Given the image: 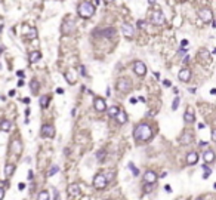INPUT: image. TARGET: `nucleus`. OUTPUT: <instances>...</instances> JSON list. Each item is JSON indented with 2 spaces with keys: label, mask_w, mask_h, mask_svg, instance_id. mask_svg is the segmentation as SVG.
Instances as JSON below:
<instances>
[{
  "label": "nucleus",
  "mask_w": 216,
  "mask_h": 200,
  "mask_svg": "<svg viewBox=\"0 0 216 200\" xmlns=\"http://www.w3.org/2000/svg\"><path fill=\"white\" fill-rule=\"evenodd\" d=\"M133 137H135L136 141H148L153 137V131L147 123H139L133 131Z\"/></svg>",
  "instance_id": "nucleus-1"
},
{
  "label": "nucleus",
  "mask_w": 216,
  "mask_h": 200,
  "mask_svg": "<svg viewBox=\"0 0 216 200\" xmlns=\"http://www.w3.org/2000/svg\"><path fill=\"white\" fill-rule=\"evenodd\" d=\"M77 12H79V15L81 18L87 19V18H91L95 13V5L91 3V2H81L79 8H77Z\"/></svg>",
  "instance_id": "nucleus-2"
},
{
  "label": "nucleus",
  "mask_w": 216,
  "mask_h": 200,
  "mask_svg": "<svg viewBox=\"0 0 216 200\" xmlns=\"http://www.w3.org/2000/svg\"><path fill=\"white\" fill-rule=\"evenodd\" d=\"M117 91L119 92H123V93H127V92L132 89V82L130 79H127V77H121V79L117 80Z\"/></svg>",
  "instance_id": "nucleus-3"
},
{
  "label": "nucleus",
  "mask_w": 216,
  "mask_h": 200,
  "mask_svg": "<svg viewBox=\"0 0 216 200\" xmlns=\"http://www.w3.org/2000/svg\"><path fill=\"white\" fill-rule=\"evenodd\" d=\"M151 22L154 24V25H164L166 24V18L164 15H163V12L161 11H154L153 13H151Z\"/></svg>",
  "instance_id": "nucleus-4"
},
{
  "label": "nucleus",
  "mask_w": 216,
  "mask_h": 200,
  "mask_svg": "<svg viewBox=\"0 0 216 200\" xmlns=\"http://www.w3.org/2000/svg\"><path fill=\"white\" fill-rule=\"evenodd\" d=\"M93 187L96 190H104L107 187V178L104 177L102 173H98L93 177Z\"/></svg>",
  "instance_id": "nucleus-5"
},
{
  "label": "nucleus",
  "mask_w": 216,
  "mask_h": 200,
  "mask_svg": "<svg viewBox=\"0 0 216 200\" xmlns=\"http://www.w3.org/2000/svg\"><path fill=\"white\" fill-rule=\"evenodd\" d=\"M40 133L43 138H53L55 137V128L52 125H43L40 129Z\"/></svg>",
  "instance_id": "nucleus-6"
},
{
  "label": "nucleus",
  "mask_w": 216,
  "mask_h": 200,
  "mask_svg": "<svg viewBox=\"0 0 216 200\" xmlns=\"http://www.w3.org/2000/svg\"><path fill=\"white\" fill-rule=\"evenodd\" d=\"M133 71L138 76H145L147 74V65L142 61H135L133 62Z\"/></svg>",
  "instance_id": "nucleus-7"
},
{
  "label": "nucleus",
  "mask_w": 216,
  "mask_h": 200,
  "mask_svg": "<svg viewBox=\"0 0 216 200\" xmlns=\"http://www.w3.org/2000/svg\"><path fill=\"white\" fill-rule=\"evenodd\" d=\"M199 17L203 19V22H212V19H213V13H212L210 9L203 8V9H200Z\"/></svg>",
  "instance_id": "nucleus-8"
},
{
  "label": "nucleus",
  "mask_w": 216,
  "mask_h": 200,
  "mask_svg": "<svg viewBox=\"0 0 216 200\" xmlns=\"http://www.w3.org/2000/svg\"><path fill=\"white\" fill-rule=\"evenodd\" d=\"M121 31H123V34H125L126 37H133V36H135V28H133L132 24L125 22L121 25Z\"/></svg>",
  "instance_id": "nucleus-9"
},
{
  "label": "nucleus",
  "mask_w": 216,
  "mask_h": 200,
  "mask_svg": "<svg viewBox=\"0 0 216 200\" xmlns=\"http://www.w3.org/2000/svg\"><path fill=\"white\" fill-rule=\"evenodd\" d=\"M74 30V21H65V22L62 24V28H61V31H62L64 36H68L73 33Z\"/></svg>",
  "instance_id": "nucleus-10"
},
{
  "label": "nucleus",
  "mask_w": 216,
  "mask_h": 200,
  "mask_svg": "<svg viewBox=\"0 0 216 200\" xmlns=\"http://www.w3.org/2000/svg\"><path fill=\"white\" fill-rule=\"evenodd\" d=\"M95 34L101 36V37H113V36L115 34V28H113V27H110V28L98 30V31H95Z\"/></svg>",
  "instance_id": "nucleus-11"
},
{
  "label": "nucleus",
  "mask_w": 216,
  "mask_h": 200,
  "mask_svg": "<svg viewBox=\"0 0 216 200\" xmlns=\"http://www.w3.org/2000/svg\"><path fill=\"white\" fill-rule=\"evenodd\" d=\"M155 179H157L155 172L147 171L145 173H144V182H145V184H154V182H155Z\"/></svg>",
  "instance_id": "nucleus-12"
},
{
  "label": "nucleus",
  "mask_w": 216,
  "mask_h": 200,
  "mask_svg": "<svg viewBox=\"0 0 216 200\" xmlns=\"http://www.w3.org/2000/svg\"><path fill=\"white\" fill-rule=\"evenodd\" d=\"M181 144L182 145H188V144H191L193 142V133L191 132H188V131H185L184 133L181 135Z\"/></svg>",
  "instance_id": "nucleus-13"
},
{
  "label": "nucleus",
  "mask_w": 216,
  "mask_h": 200,
  "mask_svg": "<svg viewBox=\"0 0 216 200\" xmlns=\"http://www.w3.org/2000/svg\"><path fill=\"white\" fill-rule=\"evenodd\" d=\"M93 105H95V110L96 111H105V108H107V104H105V101H104L102 98H95V101H93Z\"/></svg>",
  "instance_id": "nucleus-14"
},
{
  "label": "nucleus",
  "mask_w": 216,
  "mask_h": 200,
  "mask_svg": "<svg viewBox=\"0 0 216 200\" xmlns=\"http://www.w3.org/2000/svg\"><path fill=\"white\" fill-rule=\"evenodd\" d=\"M11 150H12L13 154L19 156L21 151H22V145H21V142H19L18 139H15V141H12V144H11Z\"/></svg>",
  "instance_id": "nucleus-15"
},
{
  "label": "nucleus",
  "mask_w": 216,
  "mask_h": 200,
  "mask_svg": "<svg viewBox=\"0 0 216 200\" xmlns=\"http://www.w3.org/2000/svg\"><path fill=\"white\" fill-rule=\"evenodd\" d=\"M178 77H179V80H182V82H188V80L191 79V70L189 68H182L181 71H179Z\"/></svg>",
  "instance_id": "nucleus-16"
},
{
  "label": "nucleus",
  "mask_w": 216,
  "mask_h": 200,
  "mask_svg": "<svg viewBox=\"0 0 216 200\" xmlns=\"http://www.w3.org/2000/svg\"><path fill=\"white\" fill-rule=\"evenodd\" d=\"M197 162H199V154H197L195 151L188 153V154H187V163H188V165H195Z\"/></svg>",
  "instance_id": "nucleus-17"
},
{
  "label": "nucleus",
  "mask_w": 216,
  "mask_h": 200,
  "mask_svg": "<svg viewBox=\"0 0 216 200\" xmlns=\"http://www.w3.org/2000/svg\"><path fill=\"white\" fill-rule=\"evenodd\" d=\"M199 58H200V61L203 62H210V53H209V51L207 49H201V51L199 52Z\"/></svg>",
  "instance_id": "nucleus-18"
},
{
  "label": "nucleus",
  "mask_w": 216,
  "mask_h": 200,
  "mask_svg": "<svg viewBox=\"0 0 216 200\" xmlns=\"http://www.w3.org/2000/svg\"><path fill=\"white\" fill-rule=\"evenodd\" d=\"M203 159H204L206 163H212V162H215V153L212 150H207V151L203 153Z\"/></svg>",
  "instance_id": "nucleus-19"
},
{
  "label": "nucleus",
  "mask_w": 216,
  "mask_h": 200,
  "mask_svg": "<svg viewBox=\"0 0 216 200\" xmlns=\"http://www.w3.org/2000/svg\"><path fill=\"white\" fill-rule=\"evenodd\" d=\"M80 193V187L77 185V184H71L68 187V194L71 196V197H76V196Z\"/></svg>",
  "instance_id": "nucleus-20"
},
{
  "label": "nucleus",
  "mask_w": 216,
  "mask_h": 200,
  "mask_svg": "<svg viewBox=\"0 0 216 200\" xmlns=\"http://www.w3.org/2000/svg\"><path fill=\"white\" fill-rule=\"evenodd\" d=\"M65 79H67V82H68L70 85H74L76 83V80H77V77H76V74H74L71 70H68V71H65Z\"/></svg>",
  "instance_id": "nucleus-21"
},
{
  "label": "nucleus",
  "mask_w": 216,
  "mask_h": 200,
  "mask_svg": "<svg viewBox=\"0 0 216 200\" xmlns=\"http://www.w3.org/2000/svg\"><path fill=\"white\" fill-rule=\"evenodd\" d=\"M115 119H117V122H119L120 125H125L126 122H127V116H126V113L123 110H120L119 113H117V116H115Z\"/></svg>",
  "instance_id": "nucleus-22"
},
{
  "label": "nucleus",
  "mask_w": 216,
  "mask_h": 200,
  "mask_svg": "<svg viewBox=\"0 0 216 200\" xmlns=\"http://www.w3.org/2000/svg\"><path fill=\"white\" fill-rule=\"evenodd\" d=\"M40 58H42V53L37 52V51H34V52H31V53H30L28 59H30V62H31V64H34V62H37V61H40Z\"/></svg>",
  "instance_id": "nucleus-23"
},
{
  "label": "nucleus",
  "mask_w": 216,
  "mask_h": 200,
  "mask_svg": "<svg viewBox=\"0 0 216 200\" xmlns=\"http://www.w3.org/2000/svg\"><path fill=\"white\" fill-rule=\"evenodd\" d=\"M184 120H185V123H193V122H194V111L191 108H189L187 113L184 114Z\"/></svg>",
  "instance_id": "nucleus-24"
},
{
  "label": "nucleus",
  "mask_w": 216,
  "mask_h": 200,
  "mask_svg": "<svg viewBox=\"0 0 216 200\" xmlns=\"http://www.w3.org/2000/svg\"><path fill=\"white\" fill-rule=\"evenodd\" d=\"M11 122H9V120H2V122H0V129H2V131L3 132H9L11 131Z\"/></svg>",
  "instance_id": "nucleus-25"
},
{
  "label": "nucleus",
  "mask_w": 216,
  "mask_h": 200,
  "mask_svg": "<svg viewBox=\"0 0 216 200\" xmlns=\"http://www.w3.org/2000/svg\"><path fill=\"white\" fill-rule=\"evenodd\" d=\"M40 107L42 108H47L49 107V95H42L40 97Z\"/></svg>",
  "instance_id": "nucleus-26"
},
{
  "label": "nucleus",
  "mask_w": 216,
  "mask_h": 200,
  "mask_svg": "<svg viewBox=\"0 0 216 200\" xmlns=\"http://www.w3.org/2000/svg\"><path fill=\"white\" fill-rule=\"evenodd\" d=\"M30 89H31V92H33V93H37V92H39L40 85H39V82H37L36 79L31 80V83H30Z\"/></svg>",
  "instance_id": "nucleus-27"
},
{
  "label": "nucleus",
  "mask_w": 216,
  "mask_h": 200,
  "mask_svg": "<svg viewBox=\"0 0 216 200\" xmlns=\"http://www.w3.org/2000/svg\"><path fill=\"white\" fill-rule=\"evenodd\" d=\"M27 30H28V33L25 34V37H27V39H28V40H33V39H36V36H37V30H36V28H33V27H31V28H27Z\"/></svg>",
  "instance_id": "nucleus-28"
},
{
  "label": "nucleus",
  "mask_w": 216,
  "mask_h": 200,
  "mask_svg": "<svg viewBox=\"0 0 216 200\" xmlns=\"http://www.w3.org/2000/svg\"><path fill=\"white\" fill-rule=\"evenodd\" d=\"M119 111H120L119 107H115V105H113V107H110V108H108V116H111V117H115Z\"/></svg>",
  "instance_id": "nucleus-29"
},
{
  "label": "nucleus",
  "mask_w": 216,
  "mask_h": 200,
  "mask_svg": "<svg viewBox=\"0 0 216 200\" xmlns=\"http://www.w3.org/2000/svg\"><path fill=\"white\" fill-rule=\"evenodd\" d=\"M13 171H15V166L13 165H6V168H5L6 177H11L12 173H13Z\"/></svg>",
  "instance_id": "nucleus-30"
},
{
  "label": "nucleus",
  "mask_w": 216,
  "mask_h": 200,
  "mask_svg": "<svg viewBox=\"0 0 216 200\" xmlns=\"http://www.w3.org/2000/svg\"><path fill=\"white\" fill-rule=\"evenodd\" d=\"M37 200H49V193L47 191H40Z\"/></svg>",
  "instance_id": "nucleus-31"
},
{
  "label": "nucleus",
  "mask_w": 216,
  "mask_h": 200,
  "mask_svg": "<svg viewBox=\"0 0 216 200\" xmlns=\"http://www.w3.org/2000/svg\"><path fill=\"white\" fill-rule=\"evenodd\" d=\"M96 159L99 160V162H102L104 159H105V150H99L96 153Z\"/></svg>",
  "instance_id": "nucleus-32"
},
{
  "label": "nucleus",
  "mask_w": 216,
  "mask_h": 200,
  "mask_svg": "<svg viewBox=\"0 0 216 200\" xmlns=\"http://www.w3.org/2000/svg\"><path fill=\"white\" fill-rule=\"evenodd\" d=\"M179 102H181V99H179V97H176L175 99H173V104H172V110H178V107H179Z\"/></svg>",
  "instance_id": "nucleus-33"
},
{
  "label": "nucleus",
  "mask_w": 216,
  "mask_h": 200,
  "mask_svg": "<svg viewBox=\"0 0 216 200\" xmlns=\"http://www.w3.org/2000/svg\"><path fill=\"white\" fill-rule=\"evenodd\" d=\"M129 169L133 172V175H135V177H138V175H139V171H138L136 168H135V165H133V163H129Z\"/></svg>",
  "instance_id": "nucleus-34"
},
{
  "label": "nucleus",
  "mask_w": 216,
  "mask_h": 200,
  "mask_svg": "<svg viewBox=\"0 0 216 200\" xmlns=\"http://www.w3.org/2000/svg\"><path fill=\"white\" fill-rule=\"evenodd\" d=\"M58 171H59V168H58V166H52V169L49 171V177H52V175H55V173H56Z\"/></svg>",
  "instance_id": "nucleus-35"
},
{
  "label": "nucleus",
  "mask_w": 216,
  "mask_h": 200,
  "mask_svg": "<svg viewBox=\"0 0 216 200\" xmlns=\"http://www.w3.org/2000/svg\"><path fill=\"white\" fill-rule=\"evenodd\" d=\"M145 27H147V22L142 21V19H139L138 21V28H145Z\"/></svg>",
  "instance_id": "nucleus-36"
},
{
  "label": "nucleus",
  "mask_w": 216,
  "mask_h": 200,
  "mask_svg": "<svg viewBox=\"0 0 216 200\" xmlns=\"http://www.w3.org/2000/svg\"><path fill=\"white\" fill-rule=\"evenodd\" d=\"M104 177L107 178V181H110V179H111V178L114 177V172L113 171H110V172H107V173H105V175H104Z\"/></svg>",
  "instance_id": "nucleus-37"
},
{
  "label": "nucleus",
  "mask_w": 216,
  "mask_h": 200,
  "mask_svg": "<svg viewBox=\"0 0 216 200\" xmlns=\"http://www.w3.org/2000/svg\"><path fill=\"white\" fill-rule=\"evenodd\" d=\"M79 70H80V74H81V76H87V73H86V68H85V65H80Z\"/></svg>",
  "instance_id": "nucleus-38"
},
{
  "label": "nucleus",
  "mask_w": 216,
  "mask_h": 200,
  "mask_svg": "<svg viewBox=\"0 0 216 200\" xmlns=\"http://www.w3.org/2000/svg\"><path fill=\"white\" fill-rule=\"evenodd\" d=\"M212 141H213V142H216V129H213V131H212Z\"/></svg>",
  "instance_id": "nucleus-39"
},
{
  "label": "nucleus",
  "mask_w": 216,
  "mask_h": 200,
  "mask_svg": "<svg viewBox=\"0 0 216 200\" xmlns=\"http://www.w3.org/2000/svg\"><path fill=\"white\" fill-rule=\"evenodd\" d=\"M163 85H164L166 88H170V86H172V82H170V80H164V82H163Z\"/></svg>",
  "instance_id": "nucleus-40"
},
{
  "label": "nucleus",
  "mask_w": 216,
  "mask_h": 200,
  "mask_svg": "<svg viewBox=\"0 0 216 200\" xmlns=\"http://www.w3.org/2000/svg\"><path fill=\"white\" fill-rule=\"evenodd\" d=\"M207 144H209V142H206V141H201V142H199V145L201 147V148H203V147H207Z\"/></svg>",
  "instance_id": "nucleus-41"
},
{
  "label": "nucleus",
  "mask_w": 216,
  "mask_h": 200,
  "mask_svg": "<svg viewBox=\"0 0 216 200\" xmlns=\"http://www.w3.org/2000/svg\"><path fill=\"white\" fill-rule=\"evenodd\" d=\"M151 191V184H147V187H145V193H150Z\"/></svg>",
  "instance_id": "nucleus-42"
},
{
  "label": "nucleus",
  "mask_w": 216,
  "mask_h": 200,
  "mask_svg": "<svg viewBox=\"0 0 216 200\" xmlns=\"http://www.w3.org/2000/svg\"><path fill=\"white\" fill-rule=\"evenodd\" d=\"M3 196H5V190H3L2 187H0V200L3 199Z\"/></svg>",
  "instance_id": "nucleus-43"
},
{
  "label": "nucleus",
  "mask_w": 216,
  "mask_h": 200,
  "mask_svg": "<svg viewBox=\"0 0 216 200\" xmlns=\"http://www.w3.org/2000/svg\"><path fill=\"white\" fill-rule=\"evenodd\" d=\"M164 190L167 191V193H172V187H170V185H164Z\"/></svg>",
  "instance_id": "nucleus-44"
},
{
  "label": "nucleus",
  "mask_w": 216,
  "mask_h": 200,
  "mask_svg": "<svg viewBox=\"0 0 216 200\" xmlns=\"http://www.w3.org/2000/svg\"><path fill=\"white\" fill-rule=\"evenodd\" d=\"M56 93L62 95V93H64V89H62V88H58V89H56Z\"/></svg>",
  "instance_id": "nucleus-45"
},
{
  "label": "nucleus",
  "mask_w": 216,
  "mask_h": 200,
  "mask_svg": "<svg viewBox=\"0 0 216 200\" xmlns=\"http://www.w3.org/2000/svg\"><path fill=\"white\" fill-rule=\"evenodd\" d=\"M17 74L19 76V77H21V79H22V77H24V71H21V70H19V71H18Z\"/></svg>",
  "instance_id": "nucleus-46"
},
{
  "label": "nucleus",
  "mask_w": 216,
  "mask_h": 200,
  "mask_svg": "<svg viewBox=\"0 0 216 200\" xmlns=\"http://www.w3.org/2000/svg\"><path fill=\"white\" fill-rule=\"evenodd\" d=\"M212 27H213V28H216V19H212Z\"/></svg>",
  "instance_id": "nucleus-47"
},
{
  "label": "nucleus",
  "mask_w": 216,
  "mask_h": 200,
  "mask_svg": "<svg viewBox=\"0 0 216 200\" xmlns=\"http://www.w3.org/2000/svg\"><path fill=\"white\" fill-rule=\"evenodd\" d=\"M181 45H182V46H187V45H188V42H187V40H182Z\"/></svg>",
  "instance_id": "nucleus-48"
},
{
  "label": "nucleus",
  "mask_w": 216,
  "mask_h": 200,
  "mask_svg": "<svg viewBox=\"0 0 216 200\" xmlns=\"http://www.w3.org/2000/svg\"><path fill=\"white\" fill-rule=\"evenodd\" d=\"M136 101H138L136 98H130V104H135V102H136Z\"/></svg>",
  "instance_id": "nucleus-49"
},
{
  "label": "nucleus",
  "mask_w": 216,
  "mask_h": 200,
  "mask_svg": "<svg viewBox=\"0 0 216 200\" xmlns=\"http://www.w3.org/2000/svg\"><path fill=\"white\" fill-rule=\"evenodd\" d=\"M188 61H189V57H185V58H184V64H187Z\"/></svg>",
  "instance_id": "nucleus-50"
},
{
  "label": "nucleus",
  "mask_w": 216,
  "mask_h": 200,
  "mask_svg": "<svg viewBox=\"0 0 216 200\" xmlns=\"http://www.w3.org/2000/svg\"><path fill=\"white\" fill-rule=\"evenodd\" d=\"M28 179H33V172H31V171L28 172Z\"/></svg>",
  "instance_id": "nucleus-51"
},
{
  "label": "nucleus",
  "mask_w": 216,
  "mask_h": 200,
  "mask_svg": "<svg viewBox=\"0 0 216 200\" xmlns=\"http://www.w3.org/2000/svg\"><path fill=\"white\" fill-rule=\"evenodd\" d=\"M22 101H24V102H25V104H28V102H30V98H24Z\"/></svg>",
  "instance_id": "nucleus-52"
},
{
  "label": "nucleus",
  "mask_w": 216,
  "mask_h": 200,
  "mask_svg": "<svg viewBox=\"0 0 216 200\" xmlns=\"http://www.w3.org/2000/svg\"><path fill=\"white\" fill-rule=\"evenodd\" d=\"M55 200H59V194H58V191H55Z\"/></svg>",
  "instance_id": "nucleus-53"
},
{
  "label": "nucleus",
  "mask_w": 216,
  "mask_h": 200,
  "mask_svg": "<svg viewBox=\"0 0 216 200\" xmlns=\"http://www.w3.org/2000/svg\"><path fill=\"white\" fill-rule=\"evenodd\" d=\"M15 93H17V92H15V91H11V92H9V97H13Z\"/></svg>",
  "instance_id": "nucleus-54"
},
{
  "label": "nucleus",
  "mask_w": 216,
  "mask_h": 200,
  "mask_svg": "<svg viewBox=\"0 0 216 200\" xmlns=\"http://www.w3.org/2000/svg\"><path fill=\"white\" fill-rule=\"evenodd\" d=\"M18 86H24V80H19L18 82Z\"/></svg>",
  "instance_id": "nucleus-55"
},
{
  "label": "nucleus",
  "mask_w": 216,
  "mask_h": 200,
  "mask_svg": "<svg viewBox=\"0 0 216 200\" xmlns=\"http://www.w3.org/2000/svg\"><path fill=\"white\" fill-rule=\"evenodd\" d=\"M204 128V123H199V129H203Z\"/></svg>",
  "instance_id": "nucleus-56"
},
{
  "label": "nucleus",
  "mask_w": 216,
  "mask_h": 200,
  "mask_svg": "<svg viewBox=\"0 0 216 200\" xmlns=\"http://www.w3.org/2000/svg\"><path fill=\"white\" fill-rule=\"evenodd\" d=\"M18 188H19V190H24V184L21 182V184H19V185H18Z\"/></svg>",
  "instance_id": "nucleus-57"
},
{
  "label": "nucleus",
  "mask_w": 216,
  "mask_h": 200,
  "mask_svg": "<svg viewBox=\"0 0 216 200\" xmlns=\"http://www.w3.org/2000/svg\"><path fill=\"white\" fill-rule=\"evenodd\" d=\"M210 93H212V95H216V88H215V89H212Z\"/></svg>",
  "instance_id": "nucleus-58"
},
{
  "label": "nucleus",
  "mask_w": 216,
  "mask_h": 200,
  "mask_svg": "<svg viewBox=\"0 0 216 200\" xmlns=\"http://www.w3.org/2000/svg\"><path fill=\"white\" fill-rule=\"evenodd\" d=\"M148 3H150V5H154V3H155V0H148Z\"/></svg>",
  "instance_id": "nucleus-59"
},
{
  "label": "nucleus",
  "mask_w": 216,
  "mask_h": 200,
  "mask_svg": "<svg viewBox=\"0 0 216 200\" xmlns=\"http://www.w3.org/2000/svg\"><path fill=\"white\" fill-rule=\"evenodd\" d=\"M104 2H107V3H111V2H114V0H104Z\"/></svg>",
  "instance_id": "nucleus-60"
},
{
  "label": "nucleus",
  "mask_w": 216,
  "mask_h": 200,
  "mask_svg": "<svg viewBox=\"0 0 216 200\" xmlns=\"http://www.w3.org/2000/svg\"><path fill=\"white\" fill-rule=\"evenodd\" d=\"M81 200H89V197H83V199H81Z\"/></svg>",
  "instance_id": "nucleus-61"
},
{
  "label": "nucleus",
  "mask_w": 216,
  "mask_h": 200,
  "mask_svg": "<svg viewBox=\"0 0 216 200\" xmlns=\"http://www.w3.org/2000/svg\"><path fill=\"white\" fill-rule=\"evenodd\" d=\"M213 187H215V188H216V182H215V185H213Z\"/></svg>",
  "instance_id": "nucleus-62"
},
{
  "label": "nucleus",
  "mask_w": 216,
  "mask_h": 200,
  "mask_svg": "<svg viewBox=\"0 0 216 200\" xmlns=\"http://www.w3.org/2000/svg\"><path fill=\"white\" fill-rule=\"evenodd\" d=\"M215 55H216V49H215Z\"/></svg>",
  "instance_id": "nucleus-63"
},
{
  "label": "nucleus",
  "mask_w": 216,
  "mask_h": 200,
  "mask_svg": "<svg viewBox=\"0 0 216 200\" xmlns=\"http://www.w3.org/2000/svg\"><path fill=\"white\" fill-rule=\"evenodd\" d=\"M0 67H2V65H0Z\"/></svg>",
  "instance_id": "nucleus-64"
}]
</instances>
